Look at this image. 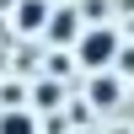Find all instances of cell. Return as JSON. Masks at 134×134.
I'll return each mask as SVG.
<instances>
[{
    "label": "cell",
    "mask_w": 134,
    "mask_h": 134,
    "mask_svg": "<svg viewBox=\"0 0 134 134\" xmlns=\"http://www.w3.org/2000/svg\"><path fill=\"white\" fill-rule=\"evenodd\" d=\"M70 48H75V64L97 75V70H113V64H118L124 32H118V27H102V21H97V27H81V38H75Z\"/></svg>",
    "instance_id": "1"
},
{
    "label": "cell",
    "mask_w": 134,
    "mask_h": 134,
    "mask_svg": "<svg viewBox=\"0 0 134 134\" xmlns=\"http://www.w3.org/2000/svg\"><path fill=\"white\" fill-rule=\"evenodd\" d=\"M43 38H48V43H75V38H81V5L48 11V21H43Z\"/></svg>",
    "instance_id": "3"
},
{
    "label": "cell",
    "mask_w": 134,
    "mask_h": 134,
    "mask_svg": "<svg viewBox=\"0 0 134 134\" xmlns=\"http://www.w3.org/2000/svg\"><path fill=\"white\" fill-rule=\"evenodd\" d=\"M48 0H11V27L21 32V38H32V32H38L43 38V21H48Z\"/></svg>",
    "instance_id": "2"
},
{
    "label": "cell",
    "mask_w": 134,
    "mask_h": 134,
    "mask_svg": "<svg viewBox=\"0 0 134 134\" xmlns=\"http://www.w3.org/2000/svg\"><path fill=\"white\" fill-rule=\"evenodd\" d=\"M118 97H124V91H118V81H113L107 70H97V81H91V102H97V107H118Z\"/></svg>",
    "instance_id": "5"
},
{
    "label": "cell",
    "mask_w": 134,
    "mask_h": 134,
    "mask_svg": "<svg viewBox=\"0 0 134 134\" xmlns=\"http://www.w3.org/2000/svg\"><path fill=\"white\" fill-rule=\"evenodd\" d=\"M0 134H38V113H27V107H5V113H0Z\"/></svg>",
    "instance_id": "4"
}]
</instances>
